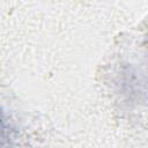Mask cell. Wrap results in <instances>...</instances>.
<instances>
[{
    "label": "cell",
    "instance_id": "6da1fadb",
    "mask_svg": "<svg viewBox=\"0 0 148 148\" xmlns=\"http://www.w3.org/2000/svg\"><path fill=\"white\" fill-rule=\"evenodd\" d=\"M5 126H3V123H2V120L0 119V138H2V134H3V132H5ZM1 140V139H0Z\"/></svg>",
    "mask_w": 148,
    "mask_h": 148
}]
</instances>
